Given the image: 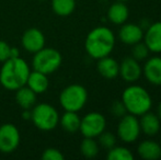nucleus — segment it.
Returning a JSON list of instances; mask_svg holds the SVG:
<instances>
[{
    "instance_id": "nucleus-30",
    "label": "nucleus",
    "mask_w": 161,
    "mask_h": 160,
    "mask_svg": "<svg viewBox=\"0 0 161 160\" xmlns=\"http://www.w3.org/2000/svg\"><path fill=\"white\" fill-rule=\"evenodd\" d=\"M15 57H20V51L17 47L11 46L10 47V58H15Z\"/></svg>"
},
{
    "instance_id": "nucleus-34",
    "label": "nucleus",
    "mask_w": 161,
    "mask_h": 160,
    "mask_svg": "<svg viewBox=\"0 0 161 160\" xmlns=\"http://www.w3.org/2000/svg\"><path fill=\"white\" fill-rule=\"evenodd\" d=\"M159 143H160V145H161V136H160V141H159Z\"/></svg>"
},
{
    "instance_id": "nucleus-22",
    "label": "nucleus",
    "mask_w": 161,
    "mask_h": 160,
    "mask_svg": "<svg viewBox=\"0 0 161 160\" xmlns=\"http://www.w3.org/2000/svg\"><path fill=\"white\" fill-rule=\"evenodd\" d=\"M52 9L59 17H68L76 9V0H52Z\"/></svg>"
},
{
    "instance_id": "nucleus-25",
    "label": "nucleus",
    "mask_w": 161,
    "mask_h": 160,
    "mask_svg": "<svg viewBox=\"0 0 161 160\" xmlns=\"http://www.w3.org/2000/svg\"><path fill=\"white\" fill-rule=\"evenodd\" d=\"M149 54H150V51L142 41L131 45V57L138 62L146 60L149 57Z\"/></svg>"
},
{
    "instance_id": "nucleus-14",
    "label": "nucleus",
    "mask_w": 161,
    "mask_h": 160,
    "mask_svg": "<svg viewBox=\"0 0 161 160\" xmlns=\"http://www.w3.org/2000/svg\"><path fill=\"white\" fill-rule=\"evenodd\" d=\"M119 37L123 44L131 46V45L142 41V39H144V30L140 28L139 24L125 22L119 28Z\"/></svg>"
},
{
    "instance_id": "nucleus-33",
    "label": "nucleus",
    "mask_w": 161,
    "mask_h": 160,
    "mask_svg": "<svg viewBox=\"0 0 161 160\" xmlns=\"http://www.w3.org/2000/svg\"><path fill=\"white\" fill-rule=\"evenodd\" d=\"M115 1H121V2H126V1H128V0H115Z\"/></svg>"
},
{
    "instance_id": "nucleus-24",
    "label": "nucleus",
    "mask_w": 161,
    "mask_h": 160,
    "mask_svg": "<svg viewBox=\"0 0 161 160\" xmlns=\"http://www.w3.org/2000/svg\"><path fill=\"white\" fill-rule=\"evenodd\" d=\"M108 160H133L134 155L125 146H116L110 148L106 154Z\"/></svg>"
},
{
    "instance_id": "nucleus-28",
    "label": "nucleus",
    "mask_w": 161,
    "mask_h": 160,
    "mask_svg": "<svg viewBox=\"0 0 161 160\" xmlns=\"http://www.w3.org/2000/svg\"><path fill=\"white\" fill-rule=\"evenodd\" d=\"M65 156L62 152L56 148H47L43 152L42 159L43 160H64Z\"/></svg>"
},
{
    "instance_id": "nucleus-13",
    "label": "nucleus",
    "mask_w": 161,
    "mask_h": 160,
    "mask_svg": "<svg viewBox=\"0 0 161 160\" xmlns=\"http://www.w3.org/2000/svg\"><path fill=\"white\" fill-rule=\"evenodd\" d=\"M142 42L146 44L150 53H161V21L150 23V25L144 31Z\"/></svg>"
},
{
    "instance_id": "nucleus-27",
    "label": "nucleus",
    "mask_w": 161,
    "mask_h": 160,
    "mask_svg": "<svg viewBox=\"0 0 161 160\" xmlns=\"http://www.w3.org/2000/svg\"><path fill=\"white\" fill-rule=\"evenodd\" d=\"M110 111H111V113H112V115L116 119H121L122 116L127 114L126 108H125V105H124V103L122 102V100L114 101V102L112 103V105H111Z\"/></svg>"
},
{
    "instance_id": "nucleus-20",
    "label": "nucleus",
    "mask_w": 161,
    "mask_h": 160,
    "mask_svg": "<svg viewBox=\"0 0 161 160\" xmlns=\"http://www.w3.org/2000/svg\"><path fill=\"white\" fill-rule=\"evenodd\" d=\"M36 96L37 94L28 86H23L15 90V101L23 110H31L36 104Z\"/></svg>"
},
{
    "instance_id": "nucleus-4",
    "label": "nucleus",
    "mask_w": 161,
    "mask_h": 160,
    "mask_svg": "<svg viewBox=\"0 0 161 160\" xmlns=\"http://www.w3.org/2000/svg\"><path fill=\"white\" fill-rule=\"evenodd\" d=\"M32 116L31 121L33 122L36 128L44 132H49L57 127L59 123V114L53 105L48 103H38L31 109Z\"/></svg>"
},
{
    "instance_id": "nucleus-11",
    "label": "nucleus",
    "mask_w": 161,
    "mask_h": 160,
    "mask_svg": "<svg viewBox=\"0 0 161 160\" xmlns=\"http://www.w3.org/2000/svg\"><path fill=\"white\" fill-rule=\"evenodd\" d=\"M45 36L41 30L36 28L28 29L25 32L23 33L21 39L22 46L25 51L29 53H36L43 47H45Z\"/></svg>"
},
{
    "instance_id": "nucleus-3",
    "label": "nucleus",
    "mask_w": 161,
    "mask_h": 160,
    "mask_svg": "<svg viewBox=\"0 0 161 160\" xmlns=\"http://www.w3.org/2000/svg\"><path fill=\"white\" fill-rule=\"evenodd\" d=\"M122 102L129 114L140 116L153 108V99L149 92L142 86L130 83L124 89L121 98Z\"/></svg>"
},
{
    "instance_id": "nucleus-9",
    "label": "nucleus",
    "mask_w": 161,
    "mask_h": 160,
    "mask_svg": "<svg viewBox=\"0 0 161 160\" xmlns=\"http://www.w3.org/2000/svg\"><path fill=\"white\" fill-rule=\"evenodd\" d=\"M20 132L15 125L6 123L0 126V152L2 154L13 152L20 144Z\"/></svg>"
},
{
    "instance_id": "nucleus-12",
    "label": "nucleus",
    "mask_w": 161,
    "mask_h": 160,
    "mask_svg": "<svg viewBox=\"0 0 161 160\" xmlns=\"http://www.w3.org/2000/svg\"><path fill=\"white\" fill-rule=\"evenodd\" d=\"M142 69V75L150 85L161 86V56L148 57Z\"/></svg>"
},
{
    "instance_id": "nucleus-29",
    "label": "nucleus",
    "mask_w": 161,
    "mask_h": 160,
    "mask_svg": "<svg viewBox=\"0 0 161 160\" xmlns=\"http://www.w3.org/2000/svg\"><path fill=\"white\" fill-rule=\"evenodd\" d=\"M10 47L8 43L0 40V63L6 62L10 58Z\"/></svg>"
},
{
    "instance_id": "nucleus-7",
    "label": "nucleus",
    "mask_w": 161,
    "mask_h": 160,
    "mask_svg": "<svg viewBox=\"0 0 161 160\" xmlns=\"http://www.w3.org/2000/svg\"><path fill=\"white\" fill-rule=\"evenodd\" d=\"M119 120V121L116 127L117 138L124 144L135 143L142 134L138 118L133 114L127 113Z\"/></svg>"
},
{
    "instance_id": "nucleus-5",
    "label": "nucleus",
    "mask_w": 161,
    "mask_h": 160,
    "mask_svg": "<svg viewBox=\"0 0 161 160\" xmlns=\"http://www.w3.org/2000/svg\"><path fill=\"white\" fill-rule=\"evenodd\" d=\"M62 63V54L57 49L43 47L42 49L34 53L32 66L34 70H37L45 75H51L59 68Z\"/></svg>"
},
{
    "instance_id": "nucleus-18",
    "label": "nucleus",
    "mask_w": 161,
    "mask_h": 160,
    "mask_svg": "<svg viewBox=\"0 0 161 160\" xmlns=\"http://www.w3.org/2000/svg\"><path fill=\"white\" fill-rule=\"evenodd\" d=\"M106 15L111 23L115 24V25H122L125 22H127L129 17V9L125 4V2L115 1L110 6Z\"/></svg>"
},
{
    "instance_id": "nucleus-23",
    "label": "nucleus",
    "mask_w": 161,
    "mask_h": 160,
    "mask_svg": "<svg viewBox=\"0 0 161 160\" xmlns=\"http://www.w3.org/2000/svg\"><path fill=\"white\" fill-rule=\"evenodd\" d=\"M100 152V146L94 138L83 137L80 144V152L85 158L92 159L96 158Z\"/></svg>"
},
{
    "instance_id": "nucleus-19",
    "label": "nucleus",
    "mask_w": 161,
    "mask_h": 160,
    "mask_svg": "<svg viewBox=\"0 0 161 160\" xmlns=\"http://www.w3.org/2000/svg\"><path fill=\"white\" fill-rule=\"evenodd\" d=\"M25 86H28L36 94L44 93L48 89V78H47V75L40 73L37 70L30 71V75L28 77Z\"/></svg>"
},
{
    "instance_id": "nucleus-26",
    "label": "nucleus",
    "mask_w": 161,
    "mask_h": 160,
    "mask_svg": "<svg viewBox=\"0 0 161 160\" xmlns=\"http://www.w3.org/2000/svg\"><path fill=\"white\" fill-rule=\"evenodd\" d=\"M97 138V144H99L100 147L104 148V149H106V150L114 147L117 143L116 135H114L111 132H106V130H104L103 133H101Z\"/></svg>"
},
{
    "instance_id": "nucleus-2",
    "label": "nucleus",
    "mask_w": 161,
    "mask_h": 160,
    "mask_svg": "<svg viewBox=\"0 0 161 160\" xmlns=\"http://www.w3.org/2000/svg\"><path fill=\"white\" fill-rule=\"evenodd\" d=\"M30 71V67L23 58H9L3 62L0 69V83L4 89L15 91L26 85Z\"/></svg>"
},
{
    "instance_id": "nucleus-17",
    "label": "nucleus",
    "mask_w": 161,
    "mask_h": 160,
    "mask_svg": "<svg viewBox=\"0 0 161 160\" xmlns=\"http://www.w3.org/2000/svg\"><path fill=\"white\" fill-rule=\"evenodd\" d=\"M97 70L105 79H115L119 76V63L110 55L97 59Z\"/></svg>"
},
{
    "instance_id": "nucleus-10",
    "label": "nucleus",
    "mask_w": 161,
    "mask_h": 160,
    "mask_svg": "<svg viewBox=\"0 0 161 160\" xmlns=\"http://www.w3.org/2000/svg\"><path fill=\"white\" fill-rule=\"evenodd\" d=\"M142 75V69L139 62L135 58L125 57L119 63V76L125 82L127 83H135Z\"/></svg>"
},
{
    "instance_id": "nucleus-8",
    "label": "nucleus",
    "mask_w": 161,
    "mask_h": 160,
    "mask_svg": "<svg viewBox=\"0 0 161 160\" xmlns=\"http://www.w3.org/2000/svg\"><path fill=\"white\" fill-rule=\"evenodd\" d=\"M106 128V119L99 112L87 113L80 121L79 130L83 137L97 138Z\"/></svg>"
},
{
    "instance_id": "nucleus-6",
    "label": "nucleus",
    "mask_w": 161,
    "mask_h": 160,
    "mask_svg": "<svg viewBox=\"0 0 161 160\" xmlns=\"http://www.w3.org/2000/svg\"><path fill=\"white\" fill-rule=\"evenodd\" d=\"M88 101V91L81 85H69L60 92L59 103L65 111L79 112Z\"/></svg>"
},
{
    "instance_id": "nucleus-32",
    "label": "nucleus",
    "mask_w": 161,
    "mask_h": 160,
    "mask_svg": "<svg viewBox=\"0 0 161 160\" xmlns=\"http://www.w3.org/2000/svg\"><path fill=\"white\" fill-rule=\"evenodd\" d=\"M156 114L158 115V118L160 119V121H161V101L159 103H158V105H157V110H156Z\"/></svg>"
},
{
    "instance_id": "nucleus-15",
    "label": "nucleus",
    "mask_w": 161,
    "mask_h": 160,
    "mask_svg": "<svg viewBox=\"0 0 161 160\" xmlns=\"http://www.w3.org/2000/svg\"><path fill=\"white\" fill-rule=\"evenodd\" d=\"M140 132L148 137H155L161 130V121L156 113L148 111L139 116Z\"/></svg>"
},
{
    "instance_id": "nucleus-21",
    "label": "nucleus",
    "mask_w": 161,
    "mask_h": 160,
    "mask_svg": "<svg viewBox=\"0 0 161 160\" xmlns=\"http://www.w3.org/2000/svg\"><path fill=\"white\" fill-rule=\"evenodd\" d=\"M80 116L78 115V112H71V111H65V113L59 118V123L62 128L65 132L69 134L78 132L80 127Z\"/></svg>"
},
{
    "instance_id": "nucleus-16",
    "label": "nucleus",
    "mask_w": 161,
    "mask_h": 160,
    "mask_svg": "<svg viewBox=\"0 0 161 160\" xmlns=\"http://www.w3.org/2000/svg\"><path fill=\"white\" fill-rule=\"evenodd\" d=\"M137 154L144 160H158L161 158V145L153 139H145L138 144Z\"/></svg>"
},
{
    "instance_id": "nucleus-1",
    "label": "nucleus",
    "mask_w": 161,
    "mask_h": 160,
    "mask_svg": "<svg viewBox=\"0 0 161 160\" xmlns=\"http://www.w3.org/2000/svg\"><path fill=\"white\" fill-rule=\"evenodd\" d=\"M115 35L108 26H97L88 33L85 41V49L93 59L111 55L115 47Z\"/></svg>"
},
{
    "instance_id": "nucleus-31",
    "label": "nucleus",
    "mask_w": 161,
    "mask_h": 160,
    "mask_svg": "<svg viewBox=\"0 0 161 160\" xmlns=\"http://www.w3.org/2000/svg\"><path fill=\"white\" fill-rule=\"evenodd\" d=\"M31 116H32L31 110H23V113H22L23 120H31Z\"/></svg>"
},
{
    "instance_id": "nucleus-35",
    "label": "nucleus",
    "mask_w": 161,
    "mask_h": 160,
    "mask_svg": "<svg viewBox=\"0 0 161 160\" xmlns=\"http://www.w3.org/2000/svg\"><path fill=\"white\" fill-rule=\"evenodd\" d=\"M160 54H161V53H160Z\"/></svg>"
}]
</instances>
